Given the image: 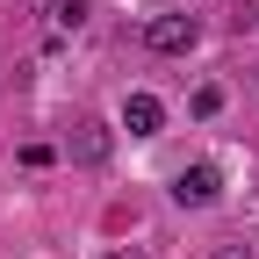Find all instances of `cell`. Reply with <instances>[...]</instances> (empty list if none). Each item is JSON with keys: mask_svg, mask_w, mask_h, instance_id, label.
Listing matches in <instances>:
<instances>
[{"mask_svg": "<svg viewBox=\"0 0 259 259\" xmlns=\"http://www.w3.org/2000/svg\"><path fill=\"white\" fill-rule=\"evenodd\" d=\"M144 44H151L158 58H187L194 44H202V22H194V15H158V22L144 29Z\"/></svg>", "mask_w": 259, "mask_h": 259, "instance_id": "obj_1", "label": "cell"}, {"mask_svg": "<svg viewBox=\"0 0 259 259\" xmlns=\"http://www.w3.org/2000/svg\"><path fill=\"white\" fill-rule=\"evenodd\" d=\"M216 194H223V173L216 166H180V180H173V202L180 209H209Z\"/></svg>", "mask_w": 259, "mask_h": 259, "instance_id": "obj_2", "label": "cell"}, {"mask_svg": "<svg viewBox=\"0 0 259 259\" xmlns=\"http://www.w3.org/2000/svg\"><path fill=\"white\" fill-rule=\"evenodd\" d=\"M122 130L130 137H158V130H166V101H158V94H130L122 101Z\"/></svg>", "mask_w": 259, "mask_h": 259, "instance_id": "obj_3", "label": "cell"}, {"mask_svg": "<svg viewBox=\"0 0 259 259\" xmlns=\"http://www.w3.org/2000/svg\"><path fill=\"white\" fill-rule=\"evenodd\" d=\"M108 151H115V137L101 122H72V158H79V166H101Z\"/></svg>", "mask_w": 259, "mask_h": 259, "instance_id": "obj_4", "label": "cell"}, {"mask_svg": "<svg viewBox=\"0 0 259 259\" xmlns=\"http://www.w3.org/2000/svg\"><path fill=\"white\" fill-rule=\"evenodd\" d=\"M223 108V87H194V115H216Z\"/></svg>", "mask_w": 259, "mask_h": 259, "instance_id": "obj_5", "label": "cell"}, {"mask_svg": "<svg viewBox=\"0 0 259 259\" xmlns=\"http://www.w3.org/2000/svg\"><path fill=\"white\" fill-rule=\"evenodd\" d=\"M209 259H252V245H245V238H231V245H216Z\"/></svg>", "mask_w": 259, "mask_h": 259, "instance_id": "obj_6", "label": "cell"}, {"mask_svg": "<svg viewBox=\"0 0 259 259\" xmlns=\"http://www.w3.org/2000/svg\"><path fill=\"white\" fill-rule=\"evenodd\" d=\"M108 259H144V252H137V245H122V252H108Z\"/></svg>", "mask_w": 259, "mask_h": 259, "instance_id": "obj_7", "label": "cell"}]
</instances>
